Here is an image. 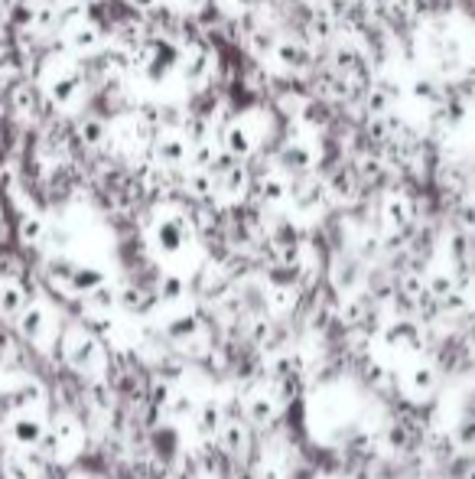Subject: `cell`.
I'll return each instance as SVG.
<instances>
[{
  "mask_svg": "<svg viewBox=\"0 0 475 479\" xmlns=\"http://www.w3.org/2000/svg\"><path fill=\"white\" fill-rule=\"evenodd\" d=\"M189 157V147L183 141H179V137H170V141H164L160 144V160H164V164H183V160Z\"/></svg>",
  "mask_w": 475,
  "mask_h": 479,
  "instance_id": "obj_16",
  "label": "cell"
},
{
  "mask_svg": "<svg viewBox=\"0 0 475 479\" xmlns=\"http://www.w3.org/2000/svg\"><path fill=\"white\" fill-rule=\"evenodd\" d=\"M46 391L37 378H23V375H0V424L10 420L20 411H43Z\"/></svg>",
  "mask_w": 475,
  "mask_h": 479,
  "instance_id": "obj_3",
  "label": "cell"
},
{
  "mask_svg": "<svg viewBox=\"0 0 475 479\" xmlns=\"http://www.w3.org/2000/svg\"><path fill=\"white\" fill-rule=\"evenodd\" d=\"M472 300H475V291H472Z\"/></svg>",
  "mask_w": 475,
  "mask_h": 479,
  "instance_id": "obj_21",
  "label": "cell"
},
{
  "mask_svg": "<svg viewBox=\"0 0 475 479\" xmlns=\"http://www.w3.org/2000/svg\"><path fill=\"white\" fill-rule=\"evenodd\" d=\"M0 473H4V479H43V463L33 453H7L4 450Z\"/></svg>",
  "mask_w": 475,
  "mask_h": 479,
  "instance_id": "obj_11",
  "label": "cell"
},
{
  "mask_svg": "<svg viewBox=\"0 0 475 479\" xmlns=\"http://www.w3.org/2000/svg\"><path fill=\"white\" fill-rule=\"evenodd\" d=\"M20 241L23 245L37 248L39 241H43V222H39L37 216H23L20 218Z\"/></svg>",
  "mask_w": 475,
  "mask_h": 479,
  "instance_id": "obj_17",
  "label": "cell"
},
{
  "mask_svg": "<svg viewBox=\"0 0 475 479\" xmlns=\"http://www.w3.org/2000/svg\"><path fill=\"white\" fill-rule=\"evenodd\" d=\"M245 418L258 427H270L280 418V398L274 391H251L245 398Z\"/></svg>",
  "mask_w": 475,
  "mask_h": 479,
  "instance_id": "obj_9",
  "label": "cell"
},
{
  "mask_svg": "<svg viewBox=\"0 0 475 479\" xmlns=\"http://www.w3.org/2000/svg\"><path fill=\"white\" fill-rule=\"evenodd\" d=\"M218 447H222L228 457H245L248 424H241V420H225L222 431H218Z\"/></svg>",
  "mask_w": 475,
  "mask_h": 479,
  "instance_id": "obj_12",
  "label": "cell"
},
{
  "mask_svg": "<svg viewBox=\"0 0 475 479\" xmlns=\"http://www.w3.org/2000/svg\"><path fill=\"white\" fill-rule=\"evenodd\" d=\"M0 460H4V450H0Z\"/></svg>",
  "mask_w": 475,
  "mask_h": 479,
  "instance_id": "obj_20",
  "label": "cell"
},
{
  "mask_svg": "<svg viewBox=\"0 0 475 479\" xmlns=\"http://www.w3.org/2000/svg\"><path fill=\"white\" fill-rule=\"evenodd\" d=\"M85 447V431L72 414H56V420H49L46 437L39 443V453L49 463H72Z\"/></svg>",
  "mask_w": 475,
  "mask_h": 479,
  "instance_id": "obj_2",
  "label": "cell"
},
{
  "mask_svg": "<svg viewBox=\"0 0 475 479\" xmlns=\"http://www.w3.org/2000/svg\"><path fill=\"white\" fill-rule=\"evenodd\" d=\"M153 245L160 255L176 258L189 245V222L183 216H166L153 225Z\"/></svg>",
  "mask_w": 475,
  "mask_h": 479,
  "instance_id": "obj_7",
  "label": "cell"
},
{
  "mask_svg": "<svg viewBox=\"0 0 475 479\" xmlns=\"http://www.w3.org/2000/svg\"><path fill=\"white\" fill-rule=\"evenodd\" d=\"M385 212H387V222H391L394 229H404V225L410 222V206H407V199H401V196L391 199Z\"/></svg>",
  "mask_w": 475,
  "mask_h": 479,
  "instance_id": "obj_18",
  "label": "cell"
},
{
  "mask_svg": "<svg viewBox=\"0 0 475 479\" xmlns=\"http://www.w3.org/2000/svg\"><path fill=\"white\" fill-rule=\"evenodd\" d=\"M437 385H439L437 366L427 362V359H420V356H414L410 366L404 368V375H401L404 398L414 401V405H427V401H433V395H437Z\"/></svg>",
  "mask_w": 475,
  "mask_h": 479,
  "instance_id": "obj_5",
  "label": "cell"
},
{
  "mask_svg": "<svg viewBox=\"0 0 475 479\" xmlns=\"http://www.w3.org/2000/svg\"><path fill=\"white\" fill-rule=\"evenodd\" d=\"M69 479H104V476H98V473H89V470H75Z\"/></svg>",
  "mask_w": 475,
  "mask_h": 479,
  "instance_id": "obj_19",
  "label": "cell"
},
{
  "mask_svg": "<svg viewBox=\"0 0 475 479\" xmlns=\"http://www.w3.org/2000/svg\"><path fill=\"white\" fill-rule=\"evenodd\" d=\"M59 352H62V362H66L72 372L91 375V378H98V375L104 372V366H108L104 339H98L89 326H82V323H72V326L62 330Z\"/></svg>",
  "mask_w": 475,
  "mask_h": 479,
  "instance_id": "obj_1",
  "label": "cell"
},
{
  "mask_svg": "<svg viewBox=\"0 0 475 479\" xmlns=\"http://www.w3.org/2000/svg\"><path fill=\"white\" fill-rule=\"evenodd\" d=\"M222 424H225V418H222V405L218 401H206V405L199 408V431L202 434H212V437H218V431H222Z\"/></svg>",
  "mask_w": 475,
  "mask_h": 479,
  "instance_id": "obj_13",
  "label": "cell"
},
{
  "mask_svg": "<svg viewBox=\"0 0 475 479\" xmlns=\"http://www.w3.org/2000/svg\"><path fill=\"white\" fill-rule=\"evenodd\" d=\"M16 330H20L23 343L37 346V349H49L52 336H56V320H52L43 300H30V307L23 310L20 320H16Z\"/></svg>",
  "mask_w": 475,
  "mask_h": 479,
  "instance_id": "obj_6",
  "label": "cell"
},
{
  "mask_svg": "<svg viewBox=\"0 0 475 479\" xmlns=\"http://www.w3.org/2000/svg\"><path fill=\"white\" fill-rule=\"evenodd\" d=\"M46 427L49 420L43 411H20L0 424V441L7 443V453H33L43 443Z\"/></svg>",
  "mask_w": 475,
  "mask_h": 479,
  "instance_id": "obj_4",
  "label": "cell"
},
{
  "mask_svg": "<svg viewBox=\"0 0 475 479\" xmlns=\"http://www.w3.org/2000/svg\"><path fill=\"white\" fill-rule=\"evenodd\" d=\"M260 199L270 206L283 203V199H287V183H283L280 176H264V180H260Z\"/></svg>",
  "mask_w": 475,
  "mask_h": 479,
  "instance_id": "obj_15",
  "label": "cell"
},
{
  "mask_svg": "<svg viewBox=\"0 0 475 479\" xmlns=\"http://www.w3.org/2000/svg\"><path fill=\"white\" fill-rule=\"evenodd\" d=\"M30 307V293L16 277H0V320L16 323L23 310Z\"/></svg>",
  "mask_w": 475,
  "mask_h": 479,
  "instance_id": "obj_8",
  "label": "cell"
},
{
  "mask_svg": "<svg viewBox=\"0 0 475 479\" xmlns=\"http://www.w3.org/2000/svg\"><path fill=\"white\" fill-rule=\"evenodd\" d=\"M0 479H4V473H0Z\"/></svg>",
  "mask_w": 475,
  "mask_h": 479,
  "instance_id": "obj_22",
  "label": "cell"
},
{
  "mask_svg": "<svg viewBox=\"0 0 475 479\" xmlns=\"http://www.w3.org/2000/svg\"><path fill=\"white\" fill-rule=\"evenodd\" d=\"M225 141H228V154H235V157H248L251 154V137H248V131L241 124H231Z\"/></svg>",
  "mask_w": 475,
  "mask_h": 479,
  "instance_id": "obj_14",
  "label": "cell"
},
{
  "mask_svg": "<svg viewBox=\"0 0 475 479\" xmlns=\"http://www.w3.org/2000/svg\"><path fill=\"white\" fill-rule=\"evenodd\" d=\"M166 336H170V343L183 346V349H186V346H202L206 326H202V320L195 314H186L166 323Z\"/></svg>",
  "mask_w": 475,
  "mask_h": 479,
  "instance_id": "obj_10",
  "label": "cell"
}]
</instances>
